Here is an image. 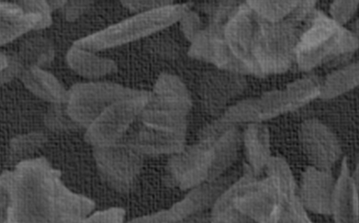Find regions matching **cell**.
<instances>
[{
    "label": "cell",
    "instance_id": "1",
    "mask_svg": "<svg viewBox=\"0 0 359 223\" xmlns=\"http://www.w3.org/2000/svg\"><path fill=\"white\" fill-rule=\"evenodd\" d=\"M1 182L8 223H78L86 217V198L69 191L44 158L20 163Z\"/></svg>",
    "mask_w": 359,
    "mask_h": 223
},
{
    "label": "cell",
    "instance_id": "2",
    "mask_svg": "<svg viewBox=\"0 0 359 223\" xmlns=\"http://www.w3.org/2000/svg\"><path fill=\"white\" fill-rule=\"evenodd\" d=\"M296 23L293 20L255 23L251 57L256 75L280 74L289 69L296 58L299 40Z\"/></svg>",
    "mask_w": 359,
    "mask_h": 223
},
{
    "label": "cell",
    "instance_id": "3",
    "mask_svg": "<svg viewBox=\"0 0 359 223\" xmlns=\"http://www.w3.org/2000/svg\"><path fill=\"white\" fill-rule=\"evenodd\" d=\"M186 13L185 5L171 4L156 8L79 40L73 46L91 52L119 46L172 25Z\"/></svg>",
    "mask_w": 359,
    "mask_h": 223
},
{
    "label": "cell",
    "instance_id": "4",
    "mask_svg": "<svg viewBox=\"0 0 359 223\" xmlns=\"http://www.w3.org/2000/svg\"><path fill=\"white\" fill-rule=\"evenodd\" d=\"M144 92L112 83H77L69 91L67 113L79 126L88 128L111 105Z\"/></svg>",
    "mask_w": 359,
    "mask_h": 223
},
{
    "label": "cell",
    "instance_id": "5",
    "mask_svg": "<svg viewBox=\"0 0 359 223\" xmlns=\"http://www.w3.org/2000/svg\"><path fill=\"white\" fill-rule=\"evenodd\" d=\"M152 94L144 92L111 105L90 126L85 140L95 148L111 146L125 135L133 121L148 107Z\"/></svg>",
    "mask_w": 359,
    "mask_h": 223
},
{
    "label": "cell",
    "instance_id": "6",
    "mask_svg": "<svg viewBox=\"0 0 359 223\" xmlns=\"http://www.w3.org/2000/svg\"><path fill=\"white\" fill-rule=\"evenodd\" d=\"M94 157L102 180L118 192H128L141 170L139 153L125 144L95 147Z\"/></svg>",
    "mask_w": 359,
    "mask_h": 223
},
{
    "label": "cell",
    "instance_id": "7",
    "mask_svg": "<svg viewBox=\"0 0 359 223\" xmlns=\"http://www.w3.org/2000/svg\"><path fill=\"white\" fill-rule=\"evenodd\" d=\"M191 57L213 63L219 68L237 73H249L245 67L233 57L224 37L220 25L212 24L201 30L193 40Z\"/></svg>",
    "mask_w": 359,
    "mask_h": 223
},
{
    "label": "cell",
    "instance_id": "8",
    "mask_svg": "<svg viewBox=\"0 0 359 223\" xmlns=\"http://www.w3.org/2000/svg\"><path fill=\"white\" fill-rule=\"evenodd\" d=\"M300 139L311 161L317 168L328 170L340 158V144L334 133L318 120H309L301 127Z\"/></svg>",
    "mask_w": 359,
    "mask_h": 223
},
{
    "label": "cell",
    "instance_id": "9",
    "mask_svg": "<svg viewBox=\"0 0 359 223\" xmlns=\"http://www.w3.org/2000/svg\"><path fill=\"white\" fill-rule=\"evenodd\" d=\"M255 17L248 5L235 11L224 28V37L233 57L240 61L249 73L256 74L251 57Z\"/></svg>",
    "mask_w": 359,
    "mask_h": 223
},
{
    "label": "cell",
    "instance_id": "10",
    "mask_svg": "<svg viewBox=\"0 0 359 223\" xmlns=\"http://www.w3.org/2000/svg\"><path fill=\"white\" fill-rule=\"evenodd\" d=\"M358 46L359 43L355 35L341 27L338 32L317 51L296 60L301 70L309 72L324 64L342 61L350 57Z\"/></svg>",
    "mask_w": 359,
    "mask_h": 223
},
{
    "label": "cell",
    "instance_id": "11",
    "mask_svg": "<svg viewBox=\"0 0 359 223\" xmlns=\"http://www.w3.org/2000/svg\"><path fill=\"white\" fill-rule=\"evenodd\" d=\"M335 184L327 170L311 167L304 175L303 195L309 209L322 215L332 211Z\"/></svg>",
    "mask_w": 359,
    "mask_h": 223
},
{
    "label": "cell",
    "instance_id": "12",
    "mask_svg": "<svg viewBox=\"0 0 359 223\" xmlns=\"http://www.w3.org/2000/svg\"><path fill=\"white\" fill-rule=\"evenodd\" d=\"M149 107L181 111L188 114L191 106L188 90L178 77L163 74L157 80Z\"/></svg>",
    "mask_w": 359,
    "mask_h": 223
},
{
    "label": "cell",
    "instance_id": "13",
    "mask_svg": "<svg viewBox=\"0 0 359 223\" xmlns=\"http://www.w3.org/2000/svg\"><path fill=\"white\" fill-rule=\"evenodd\" d=\"M183 140V135L144 126L134 133L129 140L128 146L139 154H167L181 150Z\"/></svg>",
    "mask_w": 359,
    "mask_h": 223
},
{
    "label": "cell",
    "instance_id": "14",
    "mask_svg": "<svg viewBox=\"0 0 359 223\" xmlns=\"http://www.w3.org/2000/svg\"><path fill=\"white\" fill-rule=\"evenodd\" d=\"M357 189L346 160L338 182L335 184L332 211L336 223H359Z\"/></svg>",
    "mask_w": 359,
    "mask_h": 223
},
{
    "label": "cell",
    "instance_id": "15",
    "mask_svg": "<svg viewBox=\"0 0 359 223\" xmlns=\"http://www.w3.org/2000/svg\"><path fill=\"white\" fill-rule=\"evenodd\" d=\"M21 81L31 93L48 102L67 103L69 92L52 74L42 69L28 67L22 73Z\"/></svg>",
    "mask_w": 359,
    "mask_h": 223
},
{
    "label": "cell",
    "instance_id": "16",
    "mask_svg": "<svg viewBox=\"0 0 359 223\" xmlns=\"http://www.w3.org/2000/svg\"><path fill=\"white\" fill-rule=\"evenodd\" d=\"M341 26L321 13H316L310 27L299 38L295 50L296 59L317 51L330 41Z\"/></svg>",
    "mask_w": 359,
    "mask_h": 223
},
{
    "label": "cell",
    "instance_id": "17",
    "mask_svg": "<svg viewBox=\"0 0 359 223\" xmlns=\"http://www.w3.org/2000/svg\"><path fill=\"white\" fill-rule=\"evenodd\" d=\"M220 74L206 78L202 91L205 105L212 112L220 110L243 89V82L238 76Z\"/></svg>",
    "mask_w": 359,
    "mask_h": 223
},
{
    "label": "cell",
    "instance_id": "18",
    "mask_svg": "<svg viewBox=\"0 0 359 223\" xmlns=\"http://www.w3.org/2000/svg\"><path fill=\"white\" fill-rule=\"evenodd\" d=\"M66 60L77 74L91 79L117 72V65L114 60L97 57L91 51L74 46L67 52Z\"/></svg>",
    "mask_w": 359,
    "mask_h": 223
},
{
    "label": "cell",
    "instance_id": "19",
    "mask_svg": "<svg viewBox=\"0 0 359 223\" xmlns=\"http://www.w3.org/2000/svg\"><path fill=\"white\" fill-rule=\"evenodd\" d=\"M187 115L183 112L147 107L141 114L140 119L144 126L184 136Z\"/></svg>",
    "mask_w": 359,
    "mask_h": 223
},
{
    "label": "cell",
    "instance_id": "20",
    "mask_svg": "<svg viewBox=\"0 0 359 223\" xmlns=\"http://www.w3.org/2000/svg\"><path fill=\"white\" fill-rule=\"evenodd\" d=\"M51 23L50 15L33 13H26L24 16L13 20H1L0 42L4 46L32 29L47 28Z\"/></svg>",
    "mask_w": 359,
    "mask_h": 223
},
{
    "label": "cell",
    "instance_id": "21",
    "mask_svg": "<svg viewBox=\"0 0 359 223\" xmlns=\"http://www.w3.org/2000/svg\"><path fill=\"white\" fill-rule=\"evenodd\" d=\"M359 85V62L349 65L330 74L320 88V97H338Z\"/></svg>",
    "mask_w": 359,
    "mask_h": 223
},
{
    "label": "cell",
    "instance_id": "22",
    "mask_svg": "<svg viewBox=\"0 0 359 223\" xmlns=\"http://www.w3.org/2000/svg\"><path fill=\"white\" fill-rule=\"evenodd\" d=\"M55 50L48 39L35 37L25 41L20 48V58L28 67L44 68L53 60Z\"/></svg>",
    "mask_w": 359,
    "mask_h": 223
},
{
    "label": "cell",
    "instance_id": "23",
    "mask_svg": "<svg viewBox=\"0 0 359 223\" xmlns=\"http://www.w3.org/2000/svg\"><path fill=\"white\" fill-rule=\"evenodd\" d=\"M321 86L317 78L309 76L303 78L286 88L291 109H296L320 96Z\"/></svg>",
    "mask_w": 359,
    "mask_h": 223
},
{
    "label": "cell",
    "instance_id": "24",
    "mask_svg": "<svg viewBox=\"0 0 359 223\" xmlns=\"http://www.w3.org/2000/svg\"><path fill=\"white\" fill-rule=\"evenodd\" d=\"M299 1H248L247 5L260 18L271 23H278L285 16L293 13Z\"/></svg>",
    "mask_w": 359,
    "mask_h": 223
},
{
    "label": "cell",
    "instance_id": "25",
    "mask_svg": "<svg viewBox=\"0 0 359 223\" xmlns=\"http://www.w3.org/2000/svg\"><path fill=\"white\" fill-rule=\"evenodd\" d=\"M44 122L55 132H70L80 128L67 113L66 104H53L45 115Z\"/></svg>",
    "mask_w": 359,
    "mask_h": 223
},
{
    "label": "cell",
    "instance_id": "26",
    "mask_svg": "<svg viewBox=\"0 0 359 223\" xmlns=\"http://www.w3.org/2000/svg\"><path fill=\"white\" fill-rule=\"evenodd\" d=\"M47 142L42 133L35 132L18 136L10 142L11 151L17 157L35 153Z\"/></svg>",
    "mask_w": 359,
    "mask_h": 223
},
{
    "label": "cell",
    "instance_id": "27",
    "mask_svg": "<svg viewBox=\"0 0 359 223\" xmlns=\"http://www.w3.org/2000/svg\"><path fill=\"white\" fill-rule=\"evenodd\" d=\"M358 1H335L330 8L334 20L339 25L345 24L355 13Z\"/></svg>",
    "mask_w": 359,
    "mask_h": 223
},
{
    "label": "cell",
    "instance_id": "28",
    "mask_svg": "<svg viewBox=\"0 0 359 223\" xmlns=\"http://www.w3.org/2000/svg\"><path fill=\"white\" fill-rule=\"evenodd\" d=\"M8 65L6 68L1 71L2 84L13 81L15 77L22 74L25 69L22 68V62L21 59L15 55H8Z\"/></svg>",
    "mask_w": 359,
    "mask_h": 223
},
{
    "label": "cell",
    "instance_id": "29",
    "mask_svg": "<svg viewBox=\"0 0 359 223\" xmlns=\"http://www.w3.org/2000/svg\"><path fill=\"white\" fill-rule=\"evenodd\" d=\"M93 1L67 2L63 7V13L67 20L74 21L91 6Z\"/></svg>",
    "mask_w": 359,
    "mask_h": 223
},
{
    "label": "cell",
    "instance_id": "30",
    "mask_svg": "<svg viewBox=\"0 0 359 223\" xmlns=\"http://www.w3.org/2000/svg\"><path fill=\"white\" fill-rule=\"evenodd\" d=\"M182 19V29L188 39L193 41L201 31L199 18L194 13H185Z\"/></svg>",
    "mask_w": 359,
    "mask_h": 223
},
{
    "label": "cell",
    "instance_id": "31",
    "mask_svg": "<svg viewBox=\"0 0 359 223\" xmlns=\"http://www.w3.org/2000/svg\"><path fill=\"white\" fill-rule=\"evenodd\" d=\"M121 4L132 11V12H149L156 8L170 6V1H121Z\"/></svg>",
    "mask_w": 359,
    "mask_h": 223
},
{
    "label": "cell",
    "instance_id": "32",
    "mask_svg": "<svg viewBox=\"0 0 359 223\" xmlns=\"http://www.w3.org/2000/svg\"><path fill=\"white\" fill-rule=\"evenodd\" d=\"M26 14L24 8L18 4H10L1 2L0 4V15L1 20H10L21 18Z\"/></svg>",
    "mask_w": 359,
    "mask_h": 223
},
{
    "label": "cell",
    "instance_id": "33",
    "mask_svg": "<svg viewBox=\"0 0 359 223\" xmlns=\"http://www.w3.org/2000/svg\"><path fill=\"white\" fill-rule=\"evenodd\" d=\"M353 180L356 187L357 191L359 193V160L356 166V170L353 177Z\"/></svg>",
    "mask_w": 359,
    "mask_h": 223
},
{
    "label": "cell",
    "instance_id": "34",
    "mask_svg": "<svg viewBox=\"0 0 359 223\" xmlns=\"http://www.w3.org/2000/svg\"><path fill=\"white\" fill-rule=\"evenodd\" d=\"M50 6L51 10L63 8L66 4L67 1H49L48 2Z\"/></svg>",
    "mask_w": 359,
    "mask_h": 223
},
{
    "label": "cell",
    "instance_id": "35",
    "mask_svg": "<svg viewBox=\"0 0 359 223\" xmlns=\"http://www.w3.org/2000/svg\"><path fill=\"white\" fill-rule=\"evenodd\" d=\"M358 43H359V21L358 22V24L356 25V35H355Z\"/></svg>",
    "mask_w": 359,
    "mask_h": 223
},
{
    "label": "cell",
    "instance_id": "36",
    "mask_svg": "<svg viewBox=\"0 0 359 223\" xmlns=\"http://www.w3.org/2000/svg\"><path fill=\"white\" fill-rule=\"evenodd\" d=\"M81 223H93V222L91 220H90V219H86L84 221L81 222Z\"/></svg>",
    "mask_w": 359,
    "mask_h": 223
}]
</instances>
